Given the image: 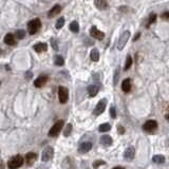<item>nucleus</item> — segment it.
<instances>
[{"instance_id":"1","label":"nucleus","mask_w":169,"mask_h":169,"mask_svg":"<svg viewBox=\"0 0 169 169\" xmlns=\"http://www.w3.org/2000/svg\"><path fill=\"white\" fill-rule=\"evenodd\" d=\"M23 162H25V160L21 155H14L13 158L10 159V161L8 162V167L10 169H17L19 167H21L23 165Z\"/></svg>"},{"instance_id":"2","label":"nucleus","mask_w":169,"mask_h":169,"mask_svg":"<svg viewBox=\"0 0 169 169\" xmlns=\"http://www.w3.org/2000/svg\"><path fill=\"white\" fill-rule=\"evenodd\" d=\"M41 27V21L39 19H33L28 22V33L30 35L36 34Z\"/></svg>"},{"instance_id":"3","label":"nucleus","mask_w":169,"mask_h":169,"mask_svg":"<svg viewBox=\"0 0 169 169\" xmlns=\"http://www.w3.org/2000/svg\"><path fill=\"white\" fill-rule=\"evenodd\" d=\"M130 38V32L129 31H125L124 33H122V35L118 38L117 42V49L118 50H123L124 46H126V43L128 41V39Z\"/></svg>"},{"instance_id":"4","label":"nucleus","mask_w":169,"mask_h":169,"mask_svg":"<svg viewBox=\"0 0 169 169\" xmlns=\"http://www.w3.org/2000/svg\"><path fill=\"white\" fill-rule=\"evenodd\" d=\"M69 98V91L66 87H59L58 88V100L62 104H66Z\"/></svg>"},{"instance_id":"5","label":"nucleus","mask_w":169,"mask_h":169,"mask_svg":"<svg viewBox=\"0 0 169 169\" xmlns=\"http://www.w3.org/2000/svg\"><path fill=\"white\" fill-rule=\"evenodd\" d=\"M63 127V121L56 122V123L53 125V127L50 129V131H49V136H57L58 133L62 131Z\"/></svg>"},{"instance_id":"6","label":"nucleus","mask_w":169,"mask_h":169,"mask_svg":"<svg viewBox=\"0 0 169 169\" xmlns=\"http://www.w3.org/2000/svg\"><path fill=\"white\" fill-rule=\"evenodd\" d=\"M106 105H107V100H106V98H103V100H101L97 103V105L95 106L93 113H94L95 115H101V113L105 111V109H106Z\"/></svg>"},{"instance_id":"7","label":"nucleus","mask_w":169,"mask_h":169,"mask_svg":"<svg viewBox=\"0 0 169 169\" xmlns=\"http://www.w3.org/2000/svg\"><path fill=\"white\" fill-rule=\"evenodd\" d=\"M54 155V149L52 147H46L42 151V162H49Z\"/></svg>"},{"instance_id":"8","label":"nucleus","mask_w":169,"mask_h":169,"mask_svg":"<svg viewBox=\"0 0 169 169\" xmlns=\"http://www.w3.org/2000/svg\"><path fill=\"white\" fill-rule=\"evenodd\" d=\"M158 128V123L155 121H147L146 123L143 125V130L146 131V132H153L154 130Z\"/></svg>"},{"instance_id":"9","label":"nucleus","mask_w":169,"mask_h":169,"mask_svg":"<svg viewBox=\"0 0 169 169\" xmlns=\"http://www.w3.org/2000/svg\"><path fill=\"white\" fill-rule=\"evenodd\" d=\"M62 166H63V169H76V165H75L74 160L70 158V156L63 160Z\"/></svg>"},{"instance_id":"10","label":"nucleus","mask_w":169,"mask_h":169,"mask_svg":"<svg viewBox=\"0 0 169 169\" xmlns=\"http://www.w3.org/2000/svg\"><path fill=\"white\" fill-rule=\"evenodd\" d=\"M90 35H91L92 37H94L95 39H98V40L104 39V37H105V34L101 31L98 30L96 27L91 28V30H90Z\"/></svg>"},{"instance_id":"11","label":"nucleus","mask_w":169,"mask_h":169,"mask_svg":"<svg viewBox=\"0 0 169 169\" xmlns=\"http://www.w3.org/2000/svg\"><path fill=\"white\" fill-rule=\"evenodd\" d=\"M48 76H46V75H40L38 78H36V80L34 81V86L36 87V88H41L43 87L45 84L48 83Z\"/></svg>"},{"instance_id":"12","label":"nucleus","mask_w":169,"mask_h":169,"mask_svg":"<svg viewBox=\"0 0 169 169\" xmlns=\"http://www.w3.org/2000/svg\"><path fill=\"white\" fill-rule=\"evenodd\" d=\"M91 149H92V143H90V142L81 143L79 145V147H78V151H79L80 153H86Z\"/></svg>"},{"instance_id":"13","label":"nucleus","mask_w":169,"mask_h":169,"mask_svg":"<svg viewBox=\"0 0 169 169\" xmlns=\"http://www.w3.org/2000/svg\"><path fill=\"white\" fill-rule=\"evenodd\" d=\"M36 160H37V153L35 152H29L25 155V163H27L28 166H32Z\"/></svg>"},{"instance_id":"14","label":"nucleus","mask_w":169,"mask_h":169,"mask_svg":"<svg viewBox=\"0 0 169 169\" xmlns=\"http://www.w3.org/2000/svg\"><path fill=\"white\" fill-rule=\"evenodd\" d=\"M60 12H62V7H60L59 4H56V5H54V7L52 8L50 11H49L48 17H49V18H53V17H55L56 15H58V14H59Z\"/></svg>"},{"instance_id":"15","label":"nucleus","mask_w":169,"mask_h":169,"mask_svg":"<svg viewBox=\"0 0 169 169\" xmlns=\"http://www.w3.org/2000/svg\"><path fill=\"white\" fill-rule=\"evenodd\" d=\"M135 155V149L133 147H128L124 152V156L125 159L127 160H133Z\"/></svg>"},{"instance_id":"16","label":"nucleus","mask_w":169,"mask_h":169,"mask_svg":"<svg viewBox=\"0 0 169 169\" xmlns=\"http://www.w3.org/2000/svg\"><path fill=\"white\" fill-rule=\"evenodd\" d=\"M4 42L7 43L8 46H15L16 45L15 36L11 33H8L4 37Z\"/></svg>"},{"instance_id":"17","label":"nucleus","mask_w":169,"mask_h":169,"mask_svg":"<svg viewBox=\"0 0 169 169\" xmlns=\"http://www.w3.org/2000/svg\"><path fill=\"white\" fill-rule=\"evenodd\" d=\"M112 138L110 135H103L101 138V144L103 146H111L112 145Z\"/></svg>"},{"instance_id":"18","label":"nucleus","mask_w":169,"mask_h":169,"mask_svg":"<svg viewBox=\"0 0 169 169\" xmlns=\"http://www.w3.org/2000/svg\"><path fill=\"white\" fill-rule=\"evenodd\" d=\"M33 48H34V50L36 51V52H38V53L46 52V50H48V46H46V43H43V42L37 43V45H35Z\"/></svg>"},{"instance_id":"19","label":"nucleus","mask_w":169,"mask_h":169,"mask_svg":"<svg viewBox=\"0 0 169 169\" xmlns=\"http://www.w3.org/2000/svg\"><path fill=\"white\" fill-rule=\"evenodd\" d=\"M98 90H100V88H98L97 84H90V86L88 87V93L91 97H94V96L97 94Z\"/></svg>"},{"instance_id":"20","label":"nucleus","mask_w":169,"mask_h":169,"mask_svg":"<svg viewBox=\"0 0 169 169\" xmlns=\"http://www.w3.org/2000/svg\"><path fill=\"white\" fill-rule=\"evenodd\" d=\"M122 90H123L125 93L130 92V90H131V80L129 79V78L124 79L123 84H122Z\"/></svg>"},{"instance_id":"21","label":"nucleus","mask_w":169,"mask_h":169,"mask_svg":"<svg viewBox=\"0 0 169 169\" xmlns=\"http://www.w3.org/2000/svg\"><path fill=\"white\" fill-rule=\"evenodd\" d=\"M94 4L98 10H106V8H108V7H109V4H108L106 1H104V0H95Z\"/></svg>"},{"instance_id":"22","label":"nucleus","mask_w":169,"mask_h":169,"mask_svg":"<svg viewBox=\"0 0 169 169\" xmlns=\"http://www.w3.org/2000/svg\"><path fill=\"white\" fill-rule=\"evenodd\" d=\"M90 56H91V59L93 60V62H98V59H100V53H98L97 49H93V50L91 51Z\"/></svg>"},{"instance_id":"23","label":"nucleus","mask_w":169,"mask_h":169,"mask_svg":"<svg viewBox=\"0 0 169 169\" xmlns=\"http://www.w3.org/2000/svg\"><path fill=\"white\" fill-rule=\"evenodd\" d=\"M70 30L72 32H74V33H77L78 31H79V25H78V22L77 21H72L70 23Z\"/></svg>"},{"instance_id":"24","label":"nucleus","mask_w":169,"mask_h":169,"mask_svg":"<svg viewBox=\"0 0 169 169\" xmlns=\"http://www.w3.org/2000/svg\"><path fill=\"white\" fill-rule=\"evenodd\" d=\"M153 162H154V163H158V164H163V163L165 162L164 155H161V154L154 155V156H153Z\"/></svg>"},{"instance_id":"25","label":"nucleus","mask_w":169,"mask_h":169,"mask_svg":"<svg viewBox=\"0 0 169 169\" xmlns=\"http://www.w3.org/2000/svg\"><path fill=\"white\" fill-rule=\"evenodd\" d=\"M110 129H111V126H110V124H101L100 128H98V130H100V132H107V131H109Z\"/></svg>"},{"instance_id":"26","label":"nucleus","mask_w":169,"mask_h":169,"mask_svg":"<svg viewBox=\"0 0 169 169\" xmlns=\"http://www.w3.org/2000/svg\"><path fill=\"white\" fill-rule=\"evenodd\" d=\"M54 63L56 66H63V63H65V60H63V56H60V55H56V56H55V59H54Z\"/></svg>"},{"instance_id":"27","label":"nucleus","mask_w":169,"mask_h":169,"mask_svg":"<svg viewBox=\"0 0 169 169\" xmlns=\"http://www.w3.org/2000/svg\"><path fill=\"white\" fill-rule=\"evenodd\" d=\"M132 66V57L130 56V55H128L127 56V59H126V63H125V70H128L130 68V67Z\"/></svg>"},{"instance_id":"28","label":"nucleus","mask_w":169,"mask_h":169,"mask_svg":"<svg viewBox=\"0 0 169 169\" xmlns=\"http://www.w3.org/2000/svg\"><path fill=\"white\" fill-rule=\"evenodd\" d=\"M63 25H65V18H63V17H60L56 22V29L59 30V29H62Z\"/></svg>"},{"instance_id":"29","label":"nucleus","mask_w":169,"mask_h":169,"mask_svg":"<svg viewBox=\"0 0 169 169\" xmlns=\"http://www.w3.org/2000/svg\"><path fill=\"white\" fill-rule=\"evenodd\" d=\"M72 131V125L71 124H68L65 128V131H63V135L65 136H69L70 133H71Z\"/></svg>"},{"instance_id":"30","label":"nucleus","mask_w":169,"mask_h":169,"mask_svg":"<svg viewBox=\"0 0 169 169\" xmlns=\"http://www.w3.org/2000/svg\"><path fill=\"white\" fill-rule=\"evenodd\" d=\"M16 37L18 39H23L25 37V31H23V30H19V31H17L16 32Z\"/></svg>"},{"instance_id":"31","label":"nucleus","mask_w":169,"mask_h":169,"mask_svg":"<svg viewBox=\"0 0 169 169\" xmlns=\"http://www.w3.org/2000/svg\"><path fill=\"white\" fill-rule=\"evenodd\" d=\"M101 165H105V162L104 161H101V160H97V161H95L94 163H93V168H97V167H100Z\"/></svg>"},{"instance_id":"32","label":"nucleus","mask_w":169,"mask_h":169,"mask_svg":"<svg viewBox=\"0 0 169 169\" xmlns=\"http://www.w3.org/2000/svg\"><path fill=\"white\" fill-rule=\"evenodd\" d=\"M110 115H111L112 118H115L116 117V109H115V107H111V108H110Z\"/></svg>"},{"instance_id":"33","label":"nucleus","mask_w":169,"mask_h":169,"mask_svg":"<svg viewBox=\"0 0 169 169\" xmlns=\"http://www.w3.org/2000/svg\"><path fill=\"white\" fill-rule=\"evenodd\" d=\"M155 19H156V15H155V14H152V15L150 16L149 20H148V27H149L151 23H153L154 21H155Z\"/></svg>"},{"instance_id":"34","label":"nucleus","mask_w":169,"mask_h":169,"mask_svg":"<svg viewBox=\"0 0 169 169\" xmlns=\"http://www.w3.org/2000/svg\"><path fill=\"white\" fill-rule=\"evenodd\" d=\"M51 45H52V48H53L55 51L58 50V46H57L56 41H55V39H51Z\"/></svg>"},{"instance_id":"35","label":"nucleus","mask_w":169,"mask_h":169,"mask_svg":"<svg viewBox=\"0 0 169 169\" xmlns=\"http://www.w3.org/2000/svg\"><path fill=\"white\" fill-rule=\"evenodd\" d=\"M162 18H163V19H169V12L163 13V14H162Z\"/></svg>"},{"instance_id":"36","label":"nucleus","mask_w":169,"mask_h":169,"mask_svg":"<svg viewBox=\"0 0 169 169\" xmlns=\"http://www.w3.org/2000/svg\"><path fill=\"white\" fill-rule=\"evenodd\" d=\"M117 78H118V70L116 71V73L114 74V84H117Z\"/></svg>"},{"instance_id":"37","label":"nucleus","mask_w":169,"mask_h":169,"mask_svg":"<svg viewBox=\"0 0 169 169\" xmlns=\"http://www.w3.org/2000/svg\"><path fill=\"white\" fill-rule=\"evenodd\" d=\"M25 78H27V79H31V78H32V73H31V72H27V73H25Z\"/></svg>"},{"instance_id":"38","label":"nucleus","mask_w":169,"mask_h":169,"mask_svg":"<svg viewBox=\"0 0 169 169\" xmlns=\"http://www.w3.org/2000/svg\"><path fill=\"white\" fill-rule=\"evenodd\" d=\"M118 132L121 133V134H122V133H124V132H125V129L121 126V125H118Z\"/></svg>"},{"instance_id":"39","label":"nucleus","mask_w":169,"mask_h":169,"mask_svg":"<svg viewBox=\"0 0 169 169\" xmlns=\"http://www.w3.org/2000/svg\"><path fill=\"white\" fill-rule=\"evenodd\" d=\"M139 36H141V34H139V33H138V35H136V36L134 37V40H136V39H138Z\"/></svg>"},{"instance_id":"40","label":"nucleus","mask_w":169,"mask_h":169,"mask_svg":"<svg viewBox=\"0 0 169 169\" xmlns=\"http://www.w3.org/2000/svg\"><path fill=\"white\" fill-rule=\"evenodd\" d=\"M113 169H125V168H123V167H114Z\"/></svg>"},{"instance_id":"41","label":"nucleus","mask_w":169,"mask_h":169,"mask_svg":"<svg viewBox=\"0 0 169 169\" xmlns=\"http://www.w3.org/2000/svg\"><path fill=\"white\" fill-rule=\"evenodd\" d=\"M166 118H167L168 121H169V114H167V115H166Z\"/></svg>"},{"instance_id":"42","label":"nucleus","mask_w":169,"mask_h":169,"mask_svg":"<svg viewBox=\"0 0 169 169\" xmlns=\"http://www.w3.org/2000/svg\"><path fill=\"white\" fill-rule=\"evenodd\" d=\"M0 54H1V50H0Z\"/></svg>"},{"instance_id":"43","label":"nucleus","mask_w":169,"mask_h":169,"mask_svg":"<svg viewBox=\"0 0 169 169\" xmlns=\"http://www.w3.org/2000/svg\"><path fill=\"white\" fill-rule=\"evenodd\" d=\"M0 84H1V83H0Z\"/></svg>"}]
</instances>
